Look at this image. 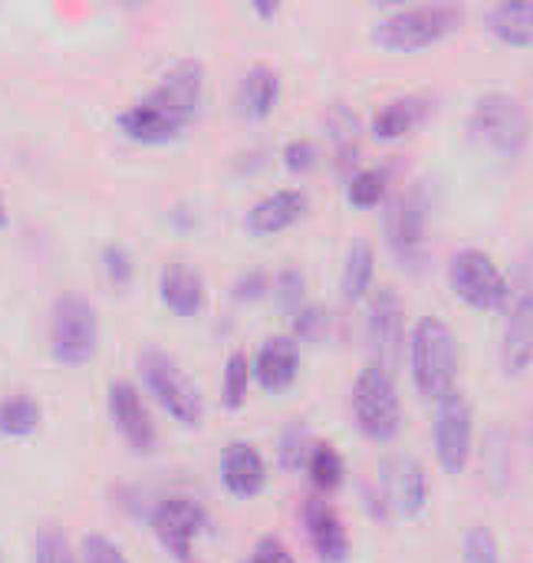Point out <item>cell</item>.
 <instances>
[{"label":"cell","instance_id":"obj_1","mask_svg":"<svg viewBox=\"0 0 533 563\" xmlns=\"http://www.w3.org/2000/svg\"><path fill=\"white\" fill-rule=\"evenodd\" d=\"M204 86V66L198 59H178L168 66L152 89H145L132 106H125L115 122L119 129L145 145L171 142L195 119Z\"/></svg>","mask_w":533,"mask_h":563},{"label":"cell","instance_id":"obj_2","mask_svg":"<svg viewBox=\"0 0 533 563\" xmlns=\"http://www.w3.org/2000/svg\"><path fill=\"white\" fill-rule=\"evenodd\" d=\"M429 224H432V195L422 181H412L409 188L389 198L386 214H382L386 244L392 257L412 274L429 267V257H432Z\"/></svg>","mask_w":533,"mask_h":563},{"label":"cell","instance_id":"obj_3","mask_svg":"<svg viewBox=\"0 0 533 563\" xmlns=\"http://www.w3.org/2000/svg\"><path fill=\"white\" fill-rule=\"evenodd\" d=\"M462 16H465L462 3H452V0L409 3V7H396L386 16H379L373 26V36L386 49L409 53V49H422V46H432L442 36H448L462 23Z\"/></svg>","mask_w":533,"mask_h":563},{"label":"cell","instance_id":"obj_4","mask_svg":"<svg viewBox=\"0 0 533 563\" xmlns=\"http://www.w3.org/2000/svg\"><path fill=\"white\" fill-rule=\"evenodd\" d=\"M471 139L485 142L491 152L504 158H518L531 135V119L524 102L508 89H485L468 115Z\"/></svg>","mask_w":533,"mask_h":563},{"label":"cell","instance_id":"obj_5","mask_svg":"<svg viewBox=\"0 0 533 563\" xmlns=\"http://www.w3.org/2000/svg\"><path fill=\"white\" fill-rule=\"evenodd\" d=\"M409 346V363H412V379L422 396L438 399L442 393L452 389L458 376V340L455 330L442 317H422Z\"/></svg>","mask_w":533,"mask_h":563},{"label":"cell","instance_id":"obj_6","mask_svg":"<svg viewBox=\"0 0 533 563\" xmlns=\"http://www.w3.org/2000/svg\"><path fill=\"white\" fill-rule=\"evenodd\" d=\"M138 376L148 389V396L181 426L201 422V393L191 383V376L178 366V360L162 346H145L138 353Z\"/></svg>","mask_w":533,"mask_h":563},{"label":"cell","instance_id":"obj_7","mask_svg":"<svg viewBox=\"0 0 533 563\" xmlns=\"http://www.w3.org/2000/svg\"><path fill=\"white\" fill-rule=\"evenodd\" d=\"M99 343V320L89 297L66 290L49 307V353L63 366H82Z\"/></svg>","mask_w":533,"mask_h":563},{"label":"cell","instance_id":"obj_8","mask_svg":"<svg viewBox=\"0 0 533 563\" xmlns=\"http://www.w3.org/2000/svg\"><path fill=\"white\" fill-rule=\"evenodd\" d=\"M353 419L373 442H392L402 432V396L392 373L369 363L353 383Z\"/></svg>","mask_w":533,"mask_h":563},{"label":"cell","instance_id":"obj_9","mask_svg":"<svg viewBox=\"0 0 533 563\" xmlns=\"http://www.w3.org/2000/svg\"><path fill=\"white\" fill-rule=\"evenodd\" d=\"M452 290L475 310H501L511 300V284L495 257L481 247H462L448 261Z\"/></svg>","mask_w":533,"mask_h":563},{"label":"cell","instance_id":"obj_10","mask_svg":"<svg viewBox=\"0 0 533 563\" xmlns=\"http://www.w3.org/2000/svg\"><path fill=\"white\" fill-rule=\"evenodd\" d=\"M475 442V409L455 386L435 399V422H432V445L435 459L448 475H462L471 459Z\"/></svg>","mask_w":533,"mask_h":563},{"label":"cell","instance_id":"obj_11","mask_svg":"<svg viewBox=\"0 0 533 563\" xmlns=\"http://www.w3.org/2000/svg\"><path fill=\"white\" fill-rule=\"evenodd\" d=\"M208 531V511L188 495H168L152 508V534L175 563H195V541Z\"/></svg>","mask_w":533,"mask_h":563},{"label":"cell","instance_id":"obj_12","mask_svg":"<svg viewBox=\"0 0 533 563\" xmlns=\"http://www.w3.org/2000/svg\"><path fill=\"white\" fill-rule=\"evenodd\" d=\"M366 336L373 363L386 373H396L406 356V303L392 287H379L369 300Z\"/></svg>","mask_w":533,"mask_h":563},{"label":"cell","instance_id":"obj_13","mask_svg":"<svg viewBox=\"0 0 533 563\" xmlns=\"http://www.w3.org/2000/svg\"><path fill=\"white\" fill-rule=\"evenodd\" d=\"M379 498L389 515L419 518L429 508V475L425 465L406 452H392L379 462Z\"/></svg>","mask_w":533,"mask_h":563},{"label":"cell","instance_id":"obj_14","mask_svg":"<svg viewBox=\"0 0 533 563\" xmlns=\"http://www.w3.org/2000/svg\"><path fill=\"white\" fill-rule=\"evenodd\" d=\"M300 525H303L307 544L313 548L317 561L320 563L349 561L353 541H349V531H346L343 518L333 511V505H330V501H323V498H307V501H303V508H300Z\"/></svg>","mask_w":533,"mask_h":563},{"label":"cell","instance_id":"obj_15","mask_svg":"<svg viewBox=\"0 0 533 563\" xmlns=\"http://www.w3.org/2000/svg\"><path fill=\"white\" fill-rule=\"evenodd\" d=\"M109 416L119 429V435L129 442L132 452L145 455L155 445V422L148 416V406L142 402L138 389L129 379H115L109 386Z\"/></svg>","mask_w":533,"mask_h":563},{"label":"cell","instance_id":"obj_16","mask_svg":"<svg viewBox=\"0 0 533 563\" xmlns=\"http://www.w3.org/2000/svg\"><path fill=\"white\" fill-rule=\"evenodd\" d=\"M221 485L234 498H254L267 485V462L254 442H231L221 452Z\"/></svg>","mask_w":533,"mask_h":563},{"label":"cell","instance_id":"obj_17","mask_svg":"<svg viewBox=\"0 0 533 563\" xmlns=\"http://www.w3.org/2000/svg\"><path fill=\"white\" fill-rule=\"evenodd\" d=\"M514 307L504 330V366L508 373H528L531 366V340H533V297H531V267L524 271V284L511 287Z\"/></svg>","mask_w":533,"mask_h":563},{"label":"cell","instance_id":"obj_18","mask_svg":"<svg viewBox=\"0 0 533 563\" xmlns=\"http://www.w3.org/2000/svg\"><path fill=\"white\" fill-rule=\"evenodd\" d=\"M251 373L260 383V389H267V393L287 389L297 379V373H300V346H297V340L284 336V333L267 336L260 343L257 356H254Z\"/></svg>","mask_w":533,"mask_h":563},{"label":"cell","instance_id":"obj_19","mask_svg":"<svg viewBox=\"0 0 533 563\" xmlns=\"http://www.w3.org/2000/svg\"><path fill=\"white\" fill-rule=\"evenodd\" d=\"M310 208V198L303 188H280L267 198H260L257 205H251L247 211V231L251 234H277L284 228H290L293 221H300Z\"/></svg>","mask_w":533,"mask_h":563},{"label":"cell","instance_id":"obj_20","mask_svg":"<svg viewBox=\"0 0 533 563\" xmlns=\"http://www.w3.org/2000/svg\"><path fill=\"white\" fill-rule=\"evenodd\" d=\"M429 112H432V96L429 92H406V96H396V99H389V102H382L376 109V115L369 122V132L379 142H392V139L409 135Z\"/></svg>","mask_w":533,"mask_h":563},{"label":"cell","instance_id":"obj_21","mask_svg":"<svg viewBox=\"0 0 533 563\" xmlns=\"http://www.w3.org/2000/svg\"><path fill=\"white\" fill-rule=\"evenodd\" d=\"M158 294L165 300V307L178 317H195L204 303V280L198 274L195 264L171 257L162 267V280H158Z\"/></svg>","mask_w":533,"mask_h":563},{"label":"cell","instance_id":"obj_22","mask_svg":"<svg viewBox=\"0 0 533 563\" xmlns=\"http://www.w3.org/2000/svg\"><path fill=\"white\" fill-rule=\"evenodd\" d=\"M280 99V73L270 63H254L241 79V109L251 119L270 115Z\"/></svg>","mask_w":533,"mask_h":563},{"label":"cell","instance_id":"obj_23","mask_svg":"<svg viewBox=\"0 0 533 563\" xmlns=\"http://www.w3.org/2000/svg\"><path fill=\"white\" fill-rule=\"evenodd\" d=\"M485 26L511 46H531L533 7L531 3H491L485 10Z\"/></svg>","mask_w":533,"mask_h":563},{"label":"cell","instance_id":"obj_24","mask_svg":"<svg viewBox=\"0 0 533 563\" xmlns=\"http://www.w3.org/2000/svg\"><path fill=\"white\" fill-rule=\"evenodd\" d=\"M376 277V247L369 238H353L349 251H346V264H343V294L346 300H363L366 290L373 287Z\"/></svg>","mask_w":533,"mask_h":563},{"label":"cell","instance_id":"obj_25","mask_svg":"<svg viewBox=\"0 0 533 563\" xmlns=\"http://www.w3.org/2000/svg\"><path fill=\"white\" fill-rule=\"evenodd\" d=\"M389 185H392V168L386 162L382 165H359L346 181V198L356 208H373L389 195Z\"/></svg>","mask_w":533,"mask_h":563},{"label":"cell","instance_id":"obj_26","mask_svg":"<svg viewBox=\"0 0 533 563\" xmlns=\"http://www.w3.org/2000/svg\"><path fill=\"white\" fill-rule=\"evenodd\" d=\"M40 426V406L26 393H10L0 399V435L23 439Z\"/></svg>","mask_w":533,"mask_h":563},{"label":"cell","instance_id":"obj_27","mask_svg":"<svg viewBox=\"0 0 533 563\" xmlns=\"http://www.w3.org/2000/svg\"><path fill=\"white\" fill-rule=\"evenodd\" d=\"M303 468L310 472V482H313L320 492H333V488H340L343 478H346V462H343V455H340L330 442H313V449H310Z\"/></svg>","mask_w":533,"mask_h":563},{"label":"cell","instance_id":"obj_28","mask_svg":"<svg viewBox=\"0 0 533 563\" xmlns=\"http://www.w3.org/2000/svg\"><path fill=\"white\" fill-rule=\"evenodd\" d=\"M310 449H313L310 429H307L300 419L287 422V426H284V432H280V439H277V462H280V468H287V472H300V468L307 465Z\"/></svg>","mask_w":533,"mask_h":563},{"label":"cell","instance_id":"obj_29","mask_svg":"<svg viewBox=\"0 0 533 563\" xmlns=\"http://www.w3.org/2000/svg\"><path fill=\"white\" fill-rule=\"evenodd\" d=\"M33 563H79L59 525H40L33 538Z\"/></svg>","mask_w":533,"mask_h":563},{"label":"cell","instance_id":"obj_30","mask_svg":"<svg viewBox=\"0 0 533 563\" xmlns=\"http://www.w3.org/2000/svg\"><path fill=\"white\" fill-rule=\"evenodd\" d=\"M247 383H251V366L244 353H231L224 363V379H221V402L227 409H241L244 396H247Z\"/></svg>","mask_w":533,"mask_h":563},{"label":"cell","instance_id":"obj_31","mask_svg":"<svg viewBox=\"0 0 533 563\" xmlns=\"http://www.w3.org/2000/svg\"><path fill=\"white\" fill-rule=\"evenodd\" d=\"M274 297H277V307L284 313H297L303 307V297H307V280H303V271L300 267H284L277 271L274 277Z\"/></svg>","mask_w":533,"mask_h":563},{"label":"cell","instance_id":"obj_32","mask_svg":"<svg viewBox=\"0 0 533 563\" xmlns=\"http://www.w3.org/2000/svg\"><path fill=\"white\" fill-rule=\"evenodd\" d=\"M462 554H465V563H501V551H498L495 534L488 528H481V525L465 531Z\"/></svg>","mask_w":533,"mask_h":563},{"label":"cell","instance_id":"obj_33","mask_svg":"<svg viewBox=\"0 0 533 563\" xmlns=\"http://www.w3.org/2000/svg\"><path fill=\"white\" fill-rule=\"evenodd\" d=\"M99 264H102V274L109 277V284H115V287H125L132 280V274H135L132 254L122 244H106Z\"/></svg>","mask_w":533,"mask_h":563},{"label":"cell","instance_id":"obj_34","mask_svg":"<svg viewBox=\"0 0 533 563\" xmlns=\"http://www.w3.org/2000/svg\"><path fill=\"white\" fill-rule=\"evenodd\" d=\"M82 563H129L122 548L106 534H86L82 538Z\"/></svg>","mask_w":533,"mask_h":563},{"label":"cell","instance_id":"obj_35","mask_svg":"<svg viewBox=\"0 0 533 563\" xmlns=\"http://www.w3.org/2000/svg\"><path fill=\"white\" fill-rule=\"evenodd\" d=\"M326 310L320 307V303H303L297 313H293V333L297 336H303V340H317L320 333H323V327H326ZM293 336V340H297Z\"/></svg>","mask_w":533,"mask_h":563},{"label":"cell","instance_id":"obj_36","mask_svg":"<svg viewBox=\"0 0 533 563\" xmlns=\"http://www.w3.org/2000/svg\"><path fill=\"white\" fill-rule=\"evenodd\" d=\"M317 145L310 142V139H293V142H287V148H284V165L290 168V172H307V168H313L317 165Z\"/></svg>","mask_w":533,"mask_h":563},{"label":"cell","instance_id":"obj_37","mask_svg":"<svg viewBox=\"0 0 533 563\" xmlns=\"http://www.w3.org/2000/svg\"><path fill=\"white\" fill-rule=\"evenodd\" d=\"M267 271H260V267H254V271H244L237 280H234V287H231V294L237 297V300H260L264 294H267Z\"/></svg>","mask_w":533,"mask_h":563},{"label":"cell","instance_id":"obj_38","mask_svg":"<svg viewBox=\"0 0 533 563\" xmlns=\"http://www.w3.org/2000/svg\"><path fill=\"white\" fill-rule=\"evenodd\" d=\"M247 563H297L293 561V554L287 551V544L280 541V538H260L257 544H254V551H251V558Z\"/></svg>","mask_w":533,"mask_h":563},{"label":"cell","instance_id":"obj_39","mask_svg":"<svg viewBox=\"0 0 533 563\" xmlns=\"http://www.w3.org/2000/svg\"><path fill=\"white\" fill-rule=\"evenodd\" d=\"M363 505H369L373 518H386V515H389L386 501H382V498H379V492H373V488H363Z\"/></svg>","mask_w":533,"mask_h":563},{"label":"cell","instance_id":"obj_40","mask_svg":"<svg viewBox=\"0 0 533 563\" xmlns=\"http://www.w3.org/2000/svg\"><path fill=\"white\" fill-rule=\"evenodd\" d=\"M277 10H280L277 3H254V13H257V16H274Z\"/></svg>","mask_w":533,"mask_h":563},{"label":"cell","instance_id":"obj_41","mask_svg":"<svg viewBox=\"0 0 533 563\" xmlns=\"http://www.w3.org/2000/svg\"><path fill=\"white\" fill-rule=\"evenodd\" d=\"M7 224V205H3V195H0V228Z\"/></svg>","mask_w":533,"mask_h":563}]
</instances>
